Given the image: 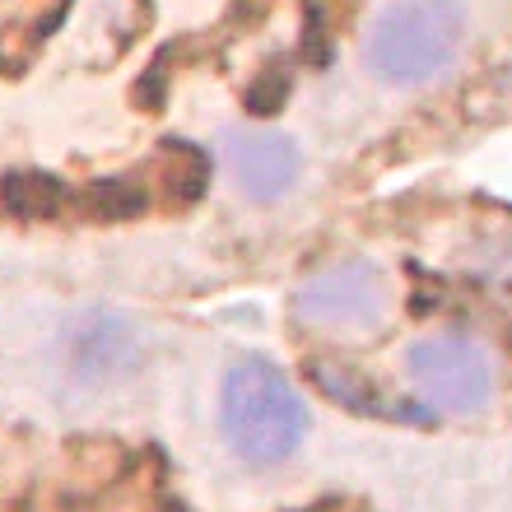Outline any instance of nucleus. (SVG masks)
Listing matches in <instances>:
<instances>
[{
    "label": "nucleus",
    "instance_id": "nucleus-7",
    "mask_svg": "<svg viewBox=\"0 0 512 512\" xmlns=\"http://www.w3.org/2000/svg\"><path fill=\"white\" fill-rule=\"evenodd\" d=\"M312 382L322 387V396L326 401H336L340 410H350V415H387L382 410V396H378V387L359 373L354 364H336V359H312Z\"/></svg>",
    "mask_w": 512,
    "mask_h": 512
},
{
    "label": "nucleus",
    "instance_id": "nucleus-4",
    "mask_svg": "<svg viewBox=\"0 0 512 512\" xmlns=\"http://www.w3.org/2000/svg\"><path fill=\"white\" fill-rule=\"evenodd\" d=\"M294 312L322 331H373L387 317V280L373 261H345L303 284Z\"/></svg>",
    "mask_w": 512,
    "mask_h": 512
},
{
    "label": "nucleus",
    "instance_id": "nucleus-2",
    "mask_svg": "<svg viewBox=\"0 0 512 512\" xmlns=\"http://www.w3.org/2000/svg\"><path fill=\"white\" fill-rule=\"evenodd\" d=\"M466 14L457 0H391L368 33V66L387 84H424L457 61Z\"/></svg>",
    "mask_w": 512,
    "mask_h": 512
},
{
    "label": "nucleus",
    "instance_id": "nucleus-11",
    "mask_svg": "<svg viewBox=\"0 0 512 512\" xmlns=\"http://www.w3.org/2000/svg\"><path fill=\"white\" fill-rule=\"evenodd\" d=\"M284 94H289V75H261V80L247 89V108L266 117V112H275L284 103Z\"/></svg>",
    "mask_w": 512,
    "mask_h": 512
},
{
    "label": "nucleus",
    "instance_id": "nucleus-6",
    "mask_svg": "<svg viewBox=\"0 0 512 512\" xmlns=\"http://www.w3.org/2000/svg\"><path fill=\"white\" fill-rule=\"evenodd\" d=\"M224 159H229L233 187L247 201H280L284 191H294L298 173H303V154L289 135L275 131H229L224 140Z\"/></svg>",
    "mask_w": 512,
    "mask_h": 512
},
{
    "label": "nucleus",
    "instance_id": "nucleus-8",
    "mask_svg": "<svg viewBox=\"0 0 512 512\" xmlns=\"http://www.w3.org/2000/svg\"><path fill=\"white\" fill-rule=\"evenodd\" d=\"M0 201H5V210L19 219H47L61 210L66 187L47 173H10L0 182Z\"/></svg>",
    "mask_w": 512,
    "mask_h": 512
},
{
    "label": "nucleus",
    "instance_id": "nucleus-10",
    "mask_svg": "<svg viewBox=\"0 0 512 512\" xmlns=\"http://www.w3.org/2000/svg\"><path fill=\"white\" fill-rule=\"evenodd\" d=\"M163 163H168V201L173 205H191L210 182V154L187 140H168Z\"/></svg>",
    "mask_w": 512,
    "mask_h": 512
},
{
    "label": "nucleus",
    "instance_id": "nucleus-3",
    "mask_svg": "<svg viewBox=\"0 0 512 512\" xmlns=\"http://www.w3.org/2000/svg\"><path fill=\"white\" fill-rule=\"evenodd\" d=\"M405 373L433 410L480 415L494 401V359L471 336H424L405 354Z\"/></svg>",
    "mask_w": 512,
    "mask_h": 512
},
{
    "label": "nucleus",
    "instance_id": "nucleus-1",
    "mask_svg": "<svg viewBox=\"0 0 512 512\" xmlns=\"http://www.w3.org/2000/svg\"><path fill=\"white\" fill-rule=\"evenodd\" d=\"M219 433L233 447V457L266 471L289 461L308 438V405L270 359L247 354L224 373Z\"/></svg>",
    "mask_w": 512,
    "mask_h": 512
},
{
    "label": "nucleus",
    "instance_id": "nucleus-9",
    "mask_svg": "<svg viewBox=\"0 0 512 512\" xmlns=\"http://www.w3.org/2000/svg\"><path fill=\"white\" fill-rule=\"evenodd\" d=\"M84 215L103 219V224H122V219H135L149 210V191L140 177H108V182H94L84 191Z\"/></svg>",
    "mask_w": 512,
    "mask_h": 512
},
{
    "label": "nucleus",
    "instance_id": "nucleus-5",
    "mask_svg": "<svg viewBox=\"0 0 512 512\" xmlns=\"http://www.w3.org/2000/svg\"><path fill=\"white\" fill-rule=\"evenodd\" d=\"M66 373L80 387H112L140 364V331L117 312H84L66 331Z\"/></svg>",
    "mask_w": 512,
    "mask_h": 512
}]
</instances>
